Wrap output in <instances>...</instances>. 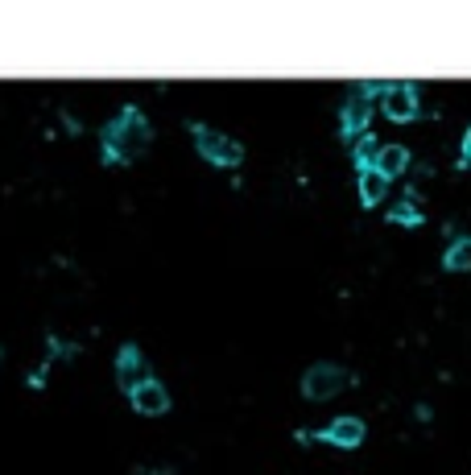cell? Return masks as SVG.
Returning a JSON list of instances; mask_svg holds the SVG:
<instances>
[{
	"mask_svg": "<svg viewBox=\"0 0 471 475\" xmlns=\"http://www.w3.org/2000/svg\"><path fill=\"white\" fill-rule=\"evenodd\" d=\"M384 116L397 120V125H410L422 112V96H418V83H389V91L381 96Z\"/></svg>",
	"mask_w": 471,
	"mask_h": 475,
	"instance_id": "cell-4",
	"label": "cell"
},
{
	"mask_svg": "<svg viewBox=\"0 0 471 475\" xmlns=\"http://www.w3.org/2000/svg\"><path fill=\"white\" fill-rule=\"evenodd\" d=\"M149 145H153V125H149V116L141 112V107L125 104L116 116L104 125L99 157H104L108 165H128V162H137Z\"/></svg>",
	"mask_w": 471,
	"mask_h": 475,
	"instance_id": "cell-1",
	"label": "cell"
},
{
	"mask_svg": "<svg viewBox=\"0 0 471 475\" xmlns=\"http://www.w3.org/2000/svg\"><path fill=\"white\" fill-rule=\"evenodd\" d=\"M294 438H298V442H302V446H310V442H314V430H298Z\"/></svg>",
	"mask_w": 471,
	"mask_h": 475,
	"instance_id": "cell-15",
	"label": "cell"
},
{
	"mask_svg": "<svg viewBox=\"0 0 471 475\" xmlns=\"http://www.w3.org/2000/svg\"><path fill=\"white\" fill-rule=\"evenodd\" d=\"M376 154H381V141H376L373 136V128H368V133L360 136V141H356V154H352V162H356V170H373L376 165Z\"/></svg>",
	"mask_w": 471,
	"mask_h": 475,
	"instance_id": "cell-12",
	"label": "cell"
},
{
	"mask_svg": "<svg viewBox=\"0 0 471 475\" xmlns=\"http://www.w3.org/2000/svg\"><path fill=\"white\" fill-rule=\"evenodd\" d=\"M389 219L392 223H405V228H418V223H422L426 219V215L422 211H418V194H405V203H397V207H392V211H389Z\"/></svg>",
	"mask_w": 471,
	"mask_h": 475,
	"instance_id": "cell-13",
	"label": "cell"
},
{
	"mask_svg": "<svg viewBox=\"0 0 471 475\" xmlns=\"http://www.w3.org/2000/svg\"><path fill=\"white\" fill-rule=\"evenodd\" d=\"M133 409H137L141 417H162V414L170 409V393H166V385L149 377L145 385H141L137 393H133Z\"/></svg>",
	"mask_w": 471,
	"mask_h": 475,
	"instance_id": "cell-8",
	"label": "cell"
},
{
	"mask_svg": "<svg viewBox=\"0 0 471 475\" xmlns=\"http://www.w3.org/2000/svg\"><path fill=\"white\" fill-rule=\"evenodd\" d=\"M410 162H413V157H410V149H405V145H381V154H376L373 170L392 182V178H402L405 170H410Z\"/></svg>",
	"mask_w": 471,
	"mask_h": 475,
	"instance_id": "cell-9",
	"label": "cell"
},
{
	"mask_svg": "<svg viewBox=\"0 0 471 475\" xmlns=\"http://www.w3.org/2000/svg\"><path fill=\"white\" fill-rule=\"evenodd\" d=\"M352 385V372L339 368V364H310L302 377V397L306 401H331L335 393H344V388Z\"/></svg>",
	"mask_w": 471,
	"mask_h": 475,
	"instance_id": "cell-3",
	"label": "cell"
},
{
	"mask_svg": "<svg viewBox=\"0 0 471 475\" xmlns=\"http://www.w3.org/2000/svg\"><path fill=\"white\" fill-rule=\"evenodd\" d=\"M471 165V125H467V133H463V157H459V170H467Z\"/></svg>",
	"mask_w": 471,
	"mask_h": 475,
	"instance_id": "cell-14",
	"label": "cell"
},
{
	"mask_svg": "<svg viewBox=\"0 0 471 475\" xmlns=\"http://www.w3.org/2000/svg\"><path fill=\"white\" fill-rule=\"evenodd\" d=\"M128 475H149V471H145V467H133V471H128Z\"/></svg>",
	"mask_w": 471,
	"mask_h": 475,
	"instance_id": "cell-16",
	"label": "cell"
},
{
	"mask_svg": "<svg viewBox=\"0 0 471 475\" xmlns=\"http://www.w3.org/2000/svg\"><path fill=\"white\" fill-rule=\"evenodd\" d=\"M187 128H190V136H195V149L211 165H219V170H236V165L245 162V145H240L236 136L219 133V128H207V125H199V120H190Z\"/></svg>",
	"mask_w": 471,
	"mask_h": 475,
	"instance_id": "cell-2",
	"label": "cell"
},
{
	"mask_svg": "<svg viewBox=\"0 0 471 475\" xmlns=\"http://www.w3.org/2000/svg\"><path fill=\"white\" fill-rule=\"evenodd\" d=\"M145 380H149V372H145V351H141L137 343H125V348L116 351V385L125 388L128 397H133V393H137Z\"/></svg>",
	"mask_w": 471,
	"mask_h": 475,
	"instance_id": "cell-5",
	"label": "cell"
},
{
	"mask_svg": "<svg viewBox=\"0 0 471 475\" xmlns=\"http://www.w3.org/2000/svg\"><path fill=\"white\" fill-rule=\"evenodd\" d=\"M368 125H373V99L352 96L344 104V112H339V133H344L347 141H360V136L368 133Z\"/></svg>",
	"mask_w": 471,
	"mask_h": 475,
	"instance_id": "cell-7",
	"label": "cell"
},
{
	"mask_svg": "<svg viewBox=\"0 0 471 475\" xmlns=\"http://www.w3.org/2000/svg\"><path fill=\"white\" fill-rule=\"evenodd\" d=\"M0 356H5V351H0Z\"/></svg>",
	"mask_w": 471,
	"mask_h": 475,
	"instance_id": "cell-17",
	"label": "cell"
},
{
	"mask_svg": "<svg viewBox=\"0 0 471 475\" xmlns=\"http://www.w3.org/2000/svg\"><path fill=\"white\" fill-rule=\"evenodd\" d=\"M364 422L360 417H335V422H327L323 430H314V438L327 446H339V451H356V446L364 442Z\"/></svg>",
	"mask_w": 471,
	"mask_h": 475,
	"instance_id": "cell-6",
	"label": "cell"
},
{
	"mask_svg": "<svg viewBox=\"0 0 471 475\" xmlns=\"http://www.w3.org/2000/svg\"><path fill=\"white\" fill-rule=\"evenodd\" d=\"M356 191H360L364 207H376V203H384V194H389V178L376 174V170H364V174L356 178Z\"/></svg>",
	"mask_w": 471,
	"mask_h": 475,
	"instance_id": "cell-10",
	"label": "cell"
},
{
	"mask_svg": "<svg viewBox=\"0 0 471 475\" xmlns=\"http://www.w3.org/2000/svg\"><path fill=\"white\" fill-rule=\"evenodd\" d=\"M442 269H451V273L471 269V236H459V240L442 253Z\"/></svg>",
	"mask_w": 471,
	"mask_h": 475,
	"instance_id": "cell-11",
	"label": "cell"
}]
</instances>
